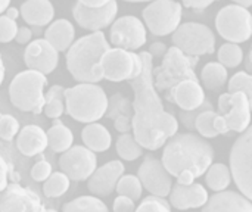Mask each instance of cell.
<instances>
[{"mask_svg": "<svg viewBox=\"0 0 252 212\" xmlns=\"http://www.w3.org/2000/svg\"><path fill=\"white\" fill-rule=\"evenodd\" d=\"M245 93L252 100V77L250 72L241 71L235 74L229 81V93Z\"/></svg>", "mask_w": 252, "mask_h": 212, "instance_id": "cell-38", "label": "cell"}, {"mask_svg": "<svg viewBox=\"0 0 252 212\" xmlns=\"http://www.w3.org/2000/svg\"><path fill=\"white\" fill-rule=\"evenodd\" d=\"M97 158L96 153L86 146H71L59 158L61 171L74 182L87 180L96 170Z\"/></svg>", "mask_w": 252, "mask_h": 212, "instance_id": "cell-12", "label": "cell"}, {"mask_svg": "<svg viewBox=\"0 0 252 212\" xmlns=\"http://www.w3.org/2000/svg\"><path fill=\"white\" fill-rule=\"evenodd\" d=\"M126 1H149V0H126ZM216 0H183V4L189 9H196V10H202L205 7H208L210 4H213Z\"/></svg>", "mask_w": 252, "mask_h": 212, "instance_id": "cell-45", "label": "cell"}, {"mask_svg": "<svg viewBox=\"0 0 252 212\" xmlns=\"http://www.w3.org/2000/svg\"><path fill=\"white\" fill-rule=\"evenodd\" d=\"M204 176H205L208 189H211L213 192H223V190L229 189V186L232 183L230 170L227 165H224L221 162L211 164Z\"/></svg>", "mask_w": 252, "mask_h": 212, "instance_id": "cell-30", "label": "cell"}, {"mask_svg": "<svg viewBox=\"0 0 252 212\" xmlns=\"http://www.w3.org/2000/svg\"><path fill=\"white\" fill-rule=\"evenodd\" d=\"M217 108H219V114H220V115L227 114V111L230 109V93H229V91L224 93V94H221V96L219 97V105H217Z\"/></svg>", "mask_w": 252, "mask_h": 212, "instance_id": "cell-49", "label": "cell"}, {"mask_svg": "<svg viewBox=\"0 0 252 212\" xmlns=\"http://www.w3.org/2000/svg\"><path fill=\"white\" fill-rule=\"evenodd\" d=\"M198 56L185 55L176 46L167 49L165 55L162 56V62L159 66L152 69L154 87L155 90L168 93L174 86L185 80L199 81L195 74V66L198 65Z\"/></svg>", "mask_w": 252, "mask_h": 212, "instance_id": "cell-5", "label": "cell"}, {"mask_svg": "<svg viewBox=\"0 0 252 212\" xmlns=\"http://www.w3.org/2000/svg\"><path fill=\"white\" fill-rule=\"evenodd\" d=\"M19 131V122L15 117L9 114L0 115V139L12 140Z\"/></svg>", "mask_w": 252, "mask_h": 212, "instance_id": "cell-40", "label": "cell"}, {"mask_svg": "<svg viewBox=\"0 0 252 212\" xmlns=\"http://www.w3.org/2000/svg\"><path fill=\"white\" fill-rule=\"evenodd\" d=\"M111 49L102 31H94L72 43L66 53V68L78 83H99L103 80L100 59Z\"/></svg>", "mask_w": 252, "mask_h": 212, "instance_id": "cell-3", "label": "cell"}, {"mask_svg": "<svg viewBox=\"0 0 252 212\" xmlns=\"http://www.w3.org/2000/svg\"><path fill=\"white\" fill-rule=\"evenodd\" d=\"M244 61V52L236 43H226L219 49V62L226 68H236Z\"/></svg>", "mask_w": 252, "mask_h": 212, "instance_id": "cell-36", "label": "cell"}, {"mask_svg": "<svg viewBox=\"0 0 252 212\" xmlns=\"http://www.w3.org/2000/svg\"><path fill=\"white\" fill-rule=\"evenodd\" d=\"M205 109H214L211 100H208L207 97H205L204 103H202L199 108H196V109H193V111H180L179 118H180L182 124H183L188 130H195V128H193V125H195V118L198 117L199 112H202V111H205Z\"/></svg>", "mask_w": 252, "mask_h": 212, "instance_id": "cell-41", "label": "cell"}, {"mask_svg": "<svg viewBox=\"0 0 252 212\" xmlns=\"http://www.w3.org/2000/svg\"><path fill=\"white\" fill-rule=\"evenodd\" d=\"M9 4H10V0H0V15L9 7Z\"/></svg>", "mask_w": 252, "mask_h": 212, "instance_id": "cell-55", "label": "cell"}, {"mask_svg": "<svg viewBox=\"0 0 252 212\" xmlns=\"http://www.w3.org/2000/svg\"><path fill=\"white\" fill-rule=\"evenodd\" d=\"M167 46L164 43H154L149 49V55L155 59V58H162L167 52Z\"/></svg>", "mask_w": 252, "mask_h": 212, "instance_id": "cell-50", "label": "cell"}, {"mask_svg": "<svg viewBox=\"0 0 252 212\" xmlns=\"http://www.w3.org/2000/svg\"><path fill=\"white\" fill-rule=\"evenodd\" d=\"M47 78L44 74L27 69L19 72L9 86V97L12 105L22 111L31 114H41L44 106V87Z\"/></svg>", "mask_w": 252, "mask_h": 212, "instance_id": "cell-6", "label": "cell"}, {"mask_svg": "<svg viewBox=\"0 0 252 212\" xmlns=\"http://www.w3.org/2000/svg\"><path fill=\"white\" fill-rule=\"evenodd\" d=\"M201 212H252V204L241 192L226 189L208 198Z\"/></svg>", "mask_w": 252, "mask_h": 212, "instance_id": "cell-21", "label": "cell"}, {"mask_svg": "<svg viewBox=\"0 0 252 212\" xmlns=\"http://www.w3.org/2000/svg\"><path fill=\"white\" fill-rule=\"evenodd\" d=\"M4 15H6L7 18H10V19H15V21H16V18L19 16V10H18L16 7H7V9L4 10Z\"/></svg>", "mask_w": 252, "mask_h": 212, "instance_id": "cell-53", "label": "cell"}, {"mask_svg": "<svg viewBox=\"0 0 252 212\" xmlns=\"http://www.w3.org/2000/svg\"><path fill=\"white\" fill-rule=\"evenodd\" d=\"M40 196L18 183H7L0 195V212H44Z\"/></svg>", "mask_w": 252, "mask_h": 212, "instance_id": "cell-15", "label": "cell"}, {"mask_svg": "<svg viewBox=\"0 0 252 212\" xmlns=\"http://www.w3.org/2000/svg\"><path fill=\"white\" fill-rule=\"evenodd\" d=\"M24 62L28 69L38 71L44 75L52 74L59 62L58 50L44 38L34 40L24 52Z\"/></svg>", "mask_w": 252, "mask_h": 212, "instance_id": "cell-17", "label": "cell"}, {"mask_svg": "<svg viewBox=\"0 0 252 212\" xmlns=\"http://www.w3.org/2000/svg\"><path fill=\"white\" fill-rule=\"evenodd\" d=\"M111 43L126 50H137L146 43V27L136 16H123L112 22Z\"/></svg>", "mask_w": 252, "mask_h": 212, "instance_id": "cell-14", "label": "cell"}, {"mask_svg": "<svg viewBox=\"0 0 252 212\" xmlns=\"http://www.w3.org/2000/svg\"><path fill=\"white\" fill-rule=\"evenodd\" d=\"M214 161V149L204 137L193 133L179 134L167 140L162 152V165L171 177L189 170L193 176L202 177Z\"/></svg>", "mask_w": 252, "mask_h": 212, "instance_id": "cell-2", "label": "cell"}, {"mask_svg": "<svg viewBox=\"0 0 252 212\" xmlns=\"http://www.w3.org/2000/svg\"><path fill=\"white\" fill-rule=\"evenodd\" d=\"M44 212H58V211H55V210H46Z\"/></svg>", "mask_w": 252, "mask_h": 212, "instance_id": "cell-57", "label": "cell"}, {"mask_svg": "<svg viewBox=\"0 0 252 212\" xmlns=\"http://www.w3.org/2000/svg\"><path fill=\"white\" fill-rule=\"evenodd\" d=\"M46 136H47V148L56 153H63L72 146L74 142L72 131L66 125H63L59 121V118L55 120V124L47 130Z\"/></svg>", "mask_w": 252, "mask_h": 212, "instance_id": "cell-28", "label": "cell"}, {"mask_svg": "<svg viewBox=\"0 0 252 212\" xmlns=\"http://www.w3.org/2000/svg\"><path fill=\"white\" fill-rule=\"evenodd\" d=\"M117 153L124 161H136L143 155V148L131 133H121L117 140Z\"/></svg>", "mask_w": 252, "mask_h": 212, "instance_id": "cell-32", "label": "cell"}, {"mask_svg": "<svg viewBox=\"0 0 252 212\" xmlns=\"http://www.w3.org/2000/svg\"><path fill=\"white\" fill-rule=\"evenodd\" d=\"M183 7L176 0H152L143 10L148 30L158 37L173 34L182 22Z\"/></svg>", "mask_w": 252, "mask_h": 212, "instance_id": "cell-9", "label": "cell"}, {"mask_svg": "<svg viewBox=\"0 0 252 212\" xmlns=\"http://www.w3.org/2000/svg\"><path fill=\"white\" fill-rule=\"evenodd\" d=\"M63 212H109L108 207L96 196H80L63 205Z\"/></svg>", "mask_w": 252, "mask_h": 212, "instance_id": "cell-33", "label": "cell"}, {"mask_svg": "<svg viewBox=\"0 0 252 212\" xmlns=\"http://www.w3.org/2000/svg\"><path fill=\"white\" fill-rule=\"evenodd\" d=\"M108 108V96L96 83H80L65 89V112L78 122L99 121Z\"/></svg>", "mask_w": 252, "mask_h": 212, "instance_id": "cell-4", "label": "cell"}, {"mask_svg": "<svg viewBox=\"0 0 252 212\" xmlns=\"http://www.w3.org/2000/svg\"><path fill=\"white\" fill-rule=\"evenodd\" d=\"M118 4L115 0H111L102 7H86L81 3H75L72 7V15L75 22L89 31H100L106 27H109L117 16Z\"/></svg>", "mask_w": 252, "mask_h": 212, "instance_id": "cell-16", "label": "cell"}, {"mask_svg": "<svg viewBox=\"0 0 252 212\" xmlns=\"http://www.w3.org/2000/svg\"><path fill=\"white\" fill-rule=\"evenodd\" d=\"M251 152H252V130L248 127L241 137L235 142L230 151V174L235 180L238 189L248 199L252 198V173H251Z\"/></svg>", "mask_w": 252, "mask_h": 212, "instance_id": "cell-11", "label": "cell"}, {"mask_svg": "<svg viewBox=\"0 0 252 212\" xmlns=\"http://www.w3.org/2000/svg\"><path fill=\"white\" fill-rule=\"evenodd\" d=\"M105 115L114 121L115 130L120 133L131 131V118H133V105L131 100L121 93H115L108 99V108Z\"/></svg>", "mask_w": 252, "mask_h": 212, "instance_id": "cell-23", "label": "cell"}, {"mask_svg": "<svg viewBox=\"0 0 252 212\" xmlns=\"http://www.w3.org/2000/svg\"><path fill=\"white\" fill-rule=\"evenodd\" d=\"M214 128H216V131L219 134H226V136L227 134H232V131L229 130V127H227L223 115H220V114H216V117H214Z\"/></svg>", "mask_w": 252, "mask_h": 212, "instance_id": "cell-47", "label": "cell"}, {"mask_svg": "<svg viewBox=\"0 0 252 212\" xmlns=\"http://www.w3.org/2000/svg\"><path fill=\"white\" fill-rule=\"evenodd\" d=\"M18 31V25L15 19L7 18L6 15H0V43H9L15 38Z\"/></svg>", "mask_w": 252, "mask_h": 212, "instance_id": "cell-42", "label": "cell"}, {"mask_svg": "<svg viewBox=\"0 0 252 212\" xmlns=\"http://www.w3.org/2000/svg\"><path fill=\"white\" fill-rule=\"evenodd\" d=\"M100 68L103 78L109 81H130L140 74L142 59L131 50L121 47L108 49L100 59Z\"/></svg>", "mask_w": 252, "mask_h": 212, "instance_id": "cell-10", "label": "cell"}, {"mask_svg": "<svg viewBox=\"0 0 252 212\" xmlns=\"http://www.w3.org/2000/svg\"><path fill=\"white\" fill-rule=\"evenodd\" d=\"M177 183H180V184H183V186H189V184H192L193 182H195V176H193V173L192 171H189V170H185V171H182L177 177Z\"/></svg>", "mask_w": 252, "mask_h": 212, "instance_id": "cell-51", "label": "cell"}, {"mask_svg": "<svg viewBox=\"0 0 252 212\" xmlns=\"http://www.w3.org/2000/svg\"><path fill=\"white\" fill-rule=\"evenodd\" d=\"M216 27L219 34L229 43L248 41L252 34L251 12L239 4H227L217 13Z\"/></svg>", "mask_w": 252, "mask_h": 212, "instance_id": "cell-8", "label": "cell"}, {"mask_svg": "<svg viewBox=\"0 0 252 212\" xmlns=\"http://www.w3.org/2000/svg\"><path fill=\"white\" fill-rule=\"evenodd\" d=\"M124 174V165L121 161H111L102 167H96L92 176L87 179V187L96 198H106L115 192L118 179Z\"/></svg>", "mask_w": 252, "mask_h": 212, "instance_id": "cell-18", "label": "cell"}, {"mask_svg": "<svg viewBox=\"0 0 252 212\" xmlns=\"http://www.w3.org/2000/svg\"><path fill=\"white\" fill-rule=\"evenodd\" d=\"M19 13L27 24L32 27H44L52 22L55 7L50 0H27L22 3Z\"/></svg>", "mask_w": 252, "mask_h": 212, "instance_id": "cell-25", "label": "cell"}, {"mask_svg": "<svg viewBox=\"0 0 252 212\" xmlns=\"http://www.w3.org/2000/svg\"><path fill=\"white\" fill-rule=\"evenodd\" d=\"M227 68L223 66L220 62H210L201 71V81L205 86V89L211 91L223 89L227 83Z\"/></svg>", "mask_w": 252, "mask_h": 212, "instance_id": "cell-29", "label": "cell"}, {"mask_svg": "<svg viewBox=\"0 0 252 212\" xmlns=\"http://www.w3.org/2000/svg\"><path fill=\"white\" fill-rule=\"evenodd\" d=\"M134 212H171V205L165 198L161 196H148Z\"/></svg>", "mask_w": 252, "mask_h": 212, "instance_id": "cell-39", "label": "cell"}, {"mask_svg": "<svg viewBox=\"0 0 252 212\" xmlns=\"http://www.w3.org/2000/svg\"><path fill=\"white\" fill-rule=\"evenodd\" d=\"M174 46L189 56L213 55L216 52V35L204 24L185 22L173 32Z\"/></svg>", "mask_w": 252, "mask_h": 212, "instance_id": "cell-7", "label": "cell"}, {"mask_svg": "<svg viewBox=\"0 0 252 212\" xmlns=\"http://www.w3.org/2000/svg\"><path fill=\"white\" fill-rule=\"evenodd\" d=\"M81 139H83L84 146L94 153L108 151L112 143V136H111L109 130L105 125L99 124L97 121L90 122L83 128Z\"/></svg>", "mask_w": 252, "mask_h": 212, "instance_id": "cell-27", "label": "cell"}, {"mask_svg": "<svg viewBox=\"0 0 252 212\" xmlns=\"http://www.w3.org/2000/svg\"><path fill=\"white\" fill-rule=\"evenodd\" d=\"M165 100L177 105L180 111H193L204 103L205 93L199 81L185 80L165 94Z\"/></svg>", "mask_w": 252, "mask_h": 212, "instance_id": "cell-20", "label": "cell"}, {"mask_svg": "<svg viewBox=\"0 0 252 212\" xmlns=\"http://www.w3.org/2000/svg\"><path fill=\"white\" fill-rule=\"evenodd\" d=\"M16 146L25 156H35L43 153L47 148L46 131L38 125H25L18 131Z\"/></svg>", "mask_w": 252, "mask_h": 212, "instance_id": "cell-24", "label": "cell"}, {"mask_svg": "<svg viewBox=\"0 0 252 212\" xmlns=\"http://www.w3.org/2000/svg\"><path fill=\"white\" fill-rule=\"evenodd\" d=\"M114 212H134V201L127 196H120L114 201Z\"/></svg>", "mask_w": 252, "mask_h": 212, "instance_id": "cell-44", "label": "cell"}, {"mask_svg": "<svg viewBox=\"0 0 252 212\" xmlns=\"http://www.w3.org/2000/svg\"><path fill=\"white\" fill-rule=\"evenodd\" d=\"M137 177L143 186L152 196L167 198L173 187V177L164 168L162 162L152 155H148L142 165L139 167Z\"/></svg>", "mask_w": 252, "mask_h": 212, "instance_id": "cell-13", "label": "cell"}, {"mask_svg": "<svg viewBox=\"0 0 252 212\" xmlns=\"http://www.w3.org/2000/svg\"><path fill=\"white\" fill-rule=\"evenodd\" d=\"M115 192L120 195V196H127L130 199H133L134 202L139 201L142 198V193H143V186L139 180L137 176H133V174H127V176H121L117 182V186H115Z\"/></svg>", "mask_w": 252, "mask_h": 212, "instance_id": "cell-35", "label": "cell"}, {"mask_svg": "<svg viewBox=\"0 0 252 212\" xmlns=\"http://www.w3.org/2000/svg\"><path fill=\"white\" fill-rule=\"evenodd\" d=\"M7 179H9V167L6 161L0 156V195L7 186Z\"/></svg>", "mask_w": 252, "mask_h": 212, "instance_id": "cell-48", "label": "cell"}, {"mask_svg": "<svg viewBox=\"0 0 252 212\" xmlns=\"http://www.w3.org/2000/svg\"><path fill=\"white\" fill-rule=\"evenodd\" d=\"M216 111L214 109H205L202 112L198 114V117L195 118V125L193 128L199 133L201 137L204 139H214L219 136V133L214 128V117H216Z\"/></svg>", "mask_w": 252, "mask_h": 212, "instance_id": "cell-37", "label": "cell"}, {"mask_svg": "<svg viewBox=\"0 0 252 212\" xmlns=\"http://www.w3.org/2000/svg\"><path fill=\"white\" fill-rule=\"evenodd\" d=\"M69 183H71V180L62 171L52 173L44 180L43 193H44L46 198H61L62 195H65L68 192Z\"/></svg>", "mask_w": 252, "mask_h": 212, "instance_id": "cell-34", "label": "cell"}, {"mask_svg": "<svg viewBox=\"0 0 252 212\" xmlns=\"http://www.w3.org/2000/svg\"><path fill=\"white\" fill-rule=\"evenodd\" d=\"M3 78H4V63H3V61L0 58V86L3 83Z\"/></svg>", "mask_w": 252, "mask_h": 212, "instance_id": "cell-56", "label": "cell"}, {"mask_svg": "<svg viewBox=\"0 0 252 212\" xmlns=\"http://www.w3.org/2000/svg\"><path fill=\"white\" fill-rule=\"evenodd\" d=\"M52 174V165L47 161H38L32 168H31V177L35 182H44L49 176Z\"/></svg>", "mask_w": 252, "mask_h": 212, "instance_id": "cell-43", "label": "cell"}, {"mask_svg": "<svg viewBox=\"0 0 252 212\" xmlns=\"http://www.w3.org/2000/svg\"><path fill=\"white\" fill-rule=\"evenodd\" d=\"M168 196H170V201H168L170 205L179 211L202 208L210 198L207 189L199 183H192L189 186L176 183L173 184Z\"/></svg>", "mask_w": 252, "mask_h": 212, "instance_id": "cell-19", "label": "cell"}, {"mask_svg": "<svg viewBox=\"0 0 252 212\" xmlns=\"http://www.w3.org/2000/svg\"><path fill=\"white\" fill-rule=\"evenodd\" d=\"M109 1L111 0H78V3H81L86 7H102Z\"/></svg>", "mask_w": 252, "mask_h": 212, "instance_id": "cell-52", "label": "cell"}, {"mask_svg": "<svg viewBox=\"0 0 252 212\" xmlns=\"http://www.w3.org/2000/svg\"><path fill=\"white\" fill-rule=\"evenodd\" d=\"M43 111L47 118L58 120L65 114V89L62 86H52L44 94Z\"/></svg>", "mask_w": 252, "mask_h": 212, "instance_id": "cell-31", "label": "cell"}, {"mask_svg": "<svg viewBox=\"0 0 252 212\" xmlns=\"http://www.w3.org/2000/svg\"><path fill=\"white\" fill-rule=\"evenodd\" d=\"M232 1H235V4H239V6L247 7V9L252 4V0H232Z\"/></svg>", "mask_w": 252, "mask_h": 212, "instance_id": "cell-54", "label": "cell"}, {"mask_svg": "<svg viewBox=\"0 0 252 212\" xmlns=\"http://www.w3.org/2000/svg\"><path fill=\"white\" fill-rule=\"evenodd\" d=\"M31 37H32V31L28 27H18V31L13 40H16V43L19 44H27L31 40Z\"/></svg>", "mask_w": 252, "mask_h": 212, "instance_id": "cell-46", "label": "cell"}, {"mask_svg": "<svg viewBox=\"0 0 252 212\" xmlns=\"http://www.w3.org/2000/svg\"><path fill=\"white\" fill-rule=\"evenodd\" d=\"M74 38L75 30L68 19H58L52 22L44 32V40L50 43L58 52L68 50L69 46L74 43Z\"/></svg>", "mask_w": 252, "mask_h": 212, "instance_id": "cell-26", "label": "cell"}, {"mask_svg": "<svg viewBox=\"0 0 252 212\" xmlns=\"http://www.w3.org/2000/svg\"><path fill=\"white\" fill-rule=\"evenodd\" d=\"M142 59L140 74L128 84L134 91L131 130L137 143L148 151H158L179 130V121L167 112L158 91L154 87V58L149 52L139 53Z\"/></svg>", "mask_w": 252, "mask_h": 212, "instance_id": "cell-1", "label": "cell"}, {"mask_svg": "<svg viewBox=\"0 0 252 212\" xmlns=\"http://www.w3.org/2000/svg\"><path fill=\"white\" fill-rule=\"evenodd\" d=\"M252 100L245 93H230V109L223 115L232 133H244L251 124Z\"/></svg>", "mask_w": 252, "mask_h": 212, "instance_id": "cell-22", "label": "cell"}]
</instances>
